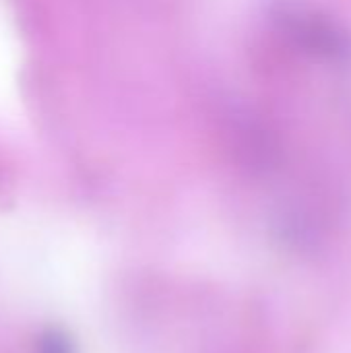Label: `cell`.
I'll use <instances>...</instances> for the list:
<instances>
[{"instance_id": "6da1fadb", "label": "cell", "mask_w": 351, "mask_h": 353, "mask_svg": "<svg viewBox=\"0 0 351 353\" xmlns=\"http://www.w3.org/2000/svg\"><path fill=\"white\" fill-rule=\"evenodd\" d=\"M33 353H77L72 339L60 329H48L35 339Z\"/></svg>"}]
</instances>
